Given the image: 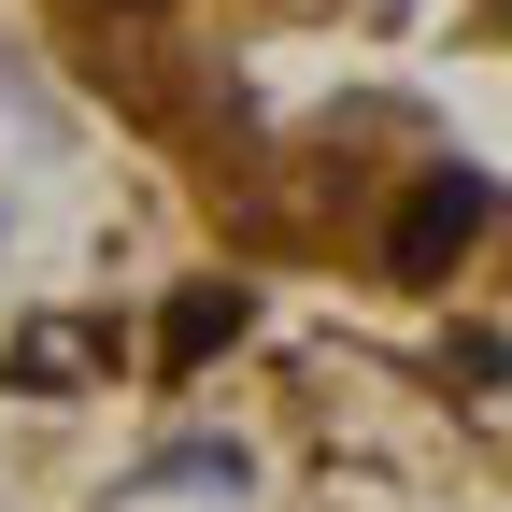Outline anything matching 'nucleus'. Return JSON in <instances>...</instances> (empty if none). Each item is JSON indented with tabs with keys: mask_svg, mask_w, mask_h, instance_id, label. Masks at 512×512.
Segmentation results:
<instances>
[{
	"mask_svg": "<svg viewBox=\"0 0 512 512\" xmlns=\"http://www.w3.org/2000/svg\"><path fill=\"white\" fill-rule=\"evenodd\" d=\"M470 228H484V185H470V171H441V185H427V200L399 214V242H384V256H399V271L427 285V271H441V256H470Z\"/></svg>",
	"mask_w": 512,
	"mask_h": 512,
	"instance_id": "obj_1",
	"label": "nucleus"
}]
</instances>
